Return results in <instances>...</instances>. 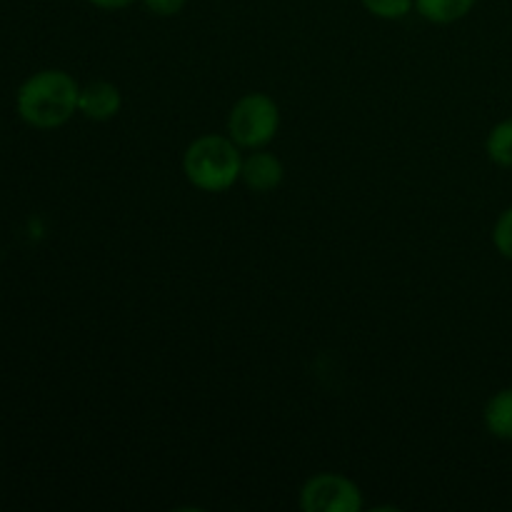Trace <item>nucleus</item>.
Wrapping results in <instances>:
<instances>
[{
    "label": "nucleus",
    "mask_w": 512,
    "mask_h": 512,
    "mask_svg": "<svg viewBox=\"0 0 512 512\" xmlns=\"http://www.w3.org/2000/svg\"><path fill=\"white\" fill-rule=\"evenodd\" d=\"M80 88L65 70H40L18 90V115L38 130H53L78 113Z\"/></svg>",
    "instance_id": "1"
},
{
    "label": "nucleus",
    "mask_w": 512,
    "mask_h": 512,
    "mask_svg": "<svg viewBox=\"0 0 512 512\" xmlns=\"http://www.w3.org/2000/svg\"><path fill=\"white\" fill-rule=\"evenodd\" d=\"M300 508L305 512H358L363 510V493L343 475L320 473L300 490Z\"/></svg>",
    "instance_id": "4"
},
{
    "label": "nucleus",
    "mask_w": 512,
    "mask_h": 512,
    "mask_svg": "<svg viewBox=\"0 0 512 512\" xmlns=\"http://www.w3.org/2000/svg\"><path fill=\"white\" fill-rule=\"evenodd\" d=\"M370 15L383 20H400L415 8V0H360Z\"/></svg>",
    "instance_id": "10"
},
{
    "label": "nucleus",
    "mask_w": 512,
    "mask_h": 512,
    "mask_svg": "<svg viewBox=\"0 0 512 512\" xmlns=\"http://www.w3.org/2000/svg\"><path fill=\"white\" fill-rule=\"evenodd\" d=\"M88 3L100 10H120V8H128V5L135 3V0H88Z\"/></svg>",
    "instance_id": "13"
},
{
    "label": "nucleus",
    "mask_w": 512,
    "mask_h": 512,
    "mask_svg": "<svg viewBox=\"0 0 512 512\" xmlns=\"http://www.w3.org/2000/svg\"><path fill=\"white\" fill-rule=\"evenodd\" d=\"M493 243L503 258L512 260V205L498 218L493 228Z\"/></svg>",
    "instance_id": "11"
},
{
    "label": "nucleus",
    "mask_w": 512,
    "mask_h": 512,
    "mask_svg": "<svg viewBox=\"0 0 512 512\" xmlns=\"http://www.w3.org/2000/svg\"><path fill=\"white\" fill-rule=\"evenodd\" d=\"M478 0H415V8L435 25H450L463 20Z\"/></svg>",
    "instance_id": "8"
},
{
    "label": "nucleus",
    "mask_w": 512,
    "mask_h": 512,
    "mask_svg": "<svg viewBox=\"0 0 512 512\" xmlns=\"http://www.w3.org/2000/svg\"><path fill=\"white\" fill-rule=\"evenodd\" d=\"M143 3L153 15H160V18H173V15H178L180 10L185 8L188 0H143Z\"/></svg>",
    "instance_id": "12"
},
{
    "label": "nucleus",
    "mask_w": 512,
    "mask_h": 512,
    "mask_svg": "<svg viewBox=\"0 0 512 512\" xmlns=\"http://www.w3.org/2000/svg\"><path fill=\"white\" fill-rule=\"evenodd\" d=\"M485 150L488 158L500 168H512V118L503 120L490 130L488 140H485Z\"/></svg>",
    "instance_id": "9"
},
{
    "label": "nucleus",
    "mask_w": 512,
    "mask_h": 512,
    "mask_svg": "<svg viewBox=\"0 0 512 512\" xmlns=\"http://www.w3.org/2000/svg\"><path fill=\"white\" fill-rule=\"evenodd\" d=\"M280 128V108L270 95L248 93L228 115V135L240 148L258 150L275 138Z\"/></svg>",
    "instance_id": "3"
},
{
    "label": "nucleus",
    "mask_w": 512,
    "mask_h": 512,
    "mask_svg": "<svg viewBox=\"0 0 512 512\" xmlns=\"http://www.w3.org/2000/svg\"><path fill=\"white\" fill-rule=\"evenodd\" d=\"M483 420L490 435L512 443V388L500 390V393H495L493 398L488 400Z\"/></svg>",
    "instance_id": "7"
},
{
    "label": "nucleus",
    "mask_w": 512,
    "mask_h": 512,
    "mask_svg": "<svg viewBox=\"0 0 512 512\" xmlns=\"http://www.w3.org/2000/svg\"><path fill=\"white\" fill-rule=\"evenodd\" d=\"M285 168L273 153L265 150H255L248 158H243V170H240V180L248 185L253 193H270L283 183Z\"/></svg>",
    "instance_id": "6"
},
{
    "label": "nucleus",
    "mask_w": 512,
    "mask_h": 512,
    "mask_svg": "<svg viewBox=\"0 0 512 512\" xmlns=\"http://www.w3.org/2000/svg\"><path fill=\"white\" fill-rule=\"evenodd\" d=\"M120 108H123V95H120L118 85L108 83V80H95V83L80 88L78 113H83L88 120L105 123V120L115 118Z\"/></svg>",
    "instance_id": "5"
},
{
    "label": "nucleus",
    "mask_w": 512,
    "mask_h": 512,
    "mask_svg": "<svg viewBox=\"0 0 512 512\" xmlns=\"http://www.w3.org/2000/svg\"><path fill=\"white\" fill-rule=\"evenodd\" d=\"M185 178L205 193H223L240 180L243 155L240 145L225 135H203L183 155Z\"/></svg>",
    "instance_id": "2"
}]
</instances>
